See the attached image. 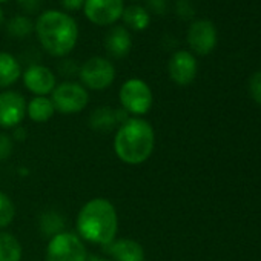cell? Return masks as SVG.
Segmentation results:
<instances>
[{"instance_id":"21","label":"cell","mask_w":261,"mask_h":261,"mask_svg":"<svg viewBox=\"0 0 261 261\" xmlns=\"http://www.w3.org/2000/svg\"><path fill=\"white\" fill-rule=\"evenodd\" d=\"M39 226H40V232L45 237L53 238L65 230V218L56 211H48L42 214Z\"/></svg>"},{"instance_id":"19","label":"cell","mask_w":261,"mask_h":261,"mask_svg":"<svg viewBox=\"0 0 261 261\" xmlns=\"http://www.w3.org/2000/svg\"><path fill=\"white\" fill-rule=\"evenodd\" d=\"M22 256L20 241L13 233L0 230V261H22Z\"/></svg>"},{"instance_id":"10","label":"cell","mask_w":261,"mask_h":261,"mask_svg":"<svg viewBox=\"0 0 261 261\" xmlns=\"http://www.w3.org/2000/svg\"><path fill=\"white\" fill-rule=\"evenodd\" d=\"M22 80L25 88L34 94V97H48L57 86L56 74L51 71V68L45 65H30L22 72Z\"/></svg>"},{"instance_id":"7","label":"cell","mask_w":261,"mask_h":261,"mask_svg":"<svg viewBox=\"0 0 261 261\" xmlns=\"http://www.w3.org/2000/svg\"><path fill=\"white\" fill-rule=\"evenodd\" d=\"M79 77L86 89L105 91L115 80V66L109 59L94 56L82 63Z\"/></svg>"},{"instance_id":"30","label":"cell","mask_w":261,"mask_h":261,"mask_svg":"<svg viewBox=\"0 0 261 261\" xmlns=\"http://www.w3.org/2000/svg\"><path fill=\"white\" fill-rule=\"evenodd\" d=\"M27 136H28L27 129L23 126H17V127L13 129V136L11 137H13L14 142H23L27 139Z\"/></svg>"},{"instance_id":"22","label":"cell","mask_w":261,"mask_h":261,"mask_svg":"<svg viewBox=\"0 0 261 261\" xmlns=\"http://www.w3.org/2000/svg\"><path fill=\"white\" fill-rule=\"evenodd\" d=\"M16 217V206L10 195L0 191V229L8 227Z\"/></svg>"},{"instance_id":"33","label":"cell","mask_w":261,"mask_h":261,"mask_svg":"<svg viewBox=\"0 0 261 261\" xmlns=\"http://www.w3.org/2000/svg\"><path fill=\"white\" fill-rule=\"evenodd\" d=\"M5 2H8V0H0V4H5Z\"/></svg>"},{"instance_id":"4","label":"cell","mask_w":261,"mask_h":261,"mask_svg":"<svg viewBox=\"0 0 261 261\" xmlns=\"http://www.w3.org/2000/svg\"><path fill=\"white\" fill-rule=\"evenodd\" d=\"M118 100L121 109H124L130 117H143L151 111L154 95L151 86L145 80L129 79L120 86Z\"/></svg>"},{"instance_id":"14","label":"cell","mask_w":261,"mask_h":261,"mask_svg":"<svg viewBox=\"0 0 261 261\" xmlns=\"http://www.w3.org/2000/svg\"><path fill=\"white\" fill-rule=\"evenodd\" d=\"M105 49L106 54L112 59H124L133 49V37L127 28L123 25H114L108 30L105 36Z\"/></svg>"},{"instance_id":"1","label":"cell","mask_w":261,"mask_h":261,"mask_svg":"<svg viewBox=\"0 0 261 261\" xmlns=\"http://www.w3.org/2000/svg\"><path fill=\"white\" fill-rule=\"evenodd\" d=\"M34 33L40 46L53 57L69 56L79 42V23L62 10L42 11L34 22Z\"/></svg>"},{"instance_id":"20","label":"cell","mask_w":261,"mask_h":261,"mask_svg":"<svg viewBox=\"0 0 261 261\" xmlns=\"http://www.w3.org/2000/svg\"><path fill=\"white\" fill-rule=\"evenodd\" d=\"M7 33L13 39H27L34 33V22L30 19V16L25 14L13 16L7 23Z\"/></svg>"},{"instance_id":"16","label":"cell","mask_w":261,"mask_h":261,"mask_svg":"<svg viewBox=\"0 0 261 261\" xmlns=\"http://www.w3.org/2000/svg\"><path fill=\"white\" fill-rule=\"evenodd\" d=\"M20 62L7 51H0V89H7L22 77Z\"/></svg>"},{"instance_id":"25","label":"cell","mask_w":261,"mask_h":261,"mask_svg":"<svg viewBox=\"0 0 261 261\" xmlns=\"http://www.w3.org/2000/svg\"><path fill=\"white\" fill-rule=\"evenodd\" d=\"M249 94L258 105H261V71L255 72L250 77V80H249Z\"/></svg>"},{"instance_id":"17","label":"cell","mask_w":261,"mask_h":261,"mask_svg":"<svg viewBox=\"0 0 261 261\" xmlns=\"http://www.w3.org/2000/svg\"><path fill=\"white\" fill-rule=\"evenodd\" d=\"M121 20H123V27L127 28L129 31L142 33L151 25V14L142 5H129L124 7Z\"/></svg>"},{"instance_id":"31","label":"cell","mask_w":261,"mask_h":261,"mask_svg":"<svg viewBox=\"0 0 261 261\" xmlns=\"http://www.w3.org/2000/svg\"><path fill=\"white\" fill-rule=\"evenodd\" d=\"M4 22H5V13H4L2 8H0V27L4 25Z\"/></svg>"},{"instance_id":"2","label":"cell","mask_w":261,"mask_h":261,"mask_svg":"<svg viewBox=\"0 0 261 261\" xmlns=\"http://www.w3.org/2000/svg\"><path fill=\"white\" fill-rule=\"evenodd\" d=\"M155 148V130L142 117H130L115 130L114 152L120 162L139 166L148 162Z\"/></svg>"},{"instance_id":"26","label":"cell","mask_w":261,"mask_h":261,"mask_svg":"<svg viewBox=\"0 0 261 261\" xmlns=\"http://www.w3.org/2000/svg\"><path fill=\"white\" fill-rule=\"evenodd\" d=\"M148 13L162 16L168 11V0H146V7Z\"/></svg>"},{"instance_id":"13","label":"cell","mask_w":261,"mask_h":261,"mask_svg":"<svg viewBox=\"0 0 261 261\" xmlns=\"http://www.w3.org/2000/svg\"><path fill=\"white\" fill-rule=\"evenodd\" d=\"M127 118H130V115L121 108L114 109L111 106H101L91 112L89 127L95 130V133L108 134L111 130L117 129L120 124H123Z\"/></svg>"},{"instance_id":"5","label":"cell","mask_w":261,"mask_h":261,"mask_svg":"<svg viewBox=\"0 0 261 261\" xmlns=\"http://www.w3.org/2000/svg\"><path fill=\"white\" fill-rule=\"evenodd\" d=\"M45 261H88L85 241L77 233L63 230L49 238Z\"/></svg>"},{"instance_id":"15","label":"cell","mask_w":261,"mask_h":261,"mask_svg":"<svg viewBox=\"0 0 261 261\" xmlns=\"http://www.w3.org/2000/svg\"><path fill=\"white\" fill-rule=\"evenodd\" d=\"M103 249L114 261H145L146 258L143 246L133 238L114 240Z\"/></svg>"},{"instance_id":"23","label":"cell","mask_w":261,"mask_h":261,"mask_svg":"<svg viewBox=\"0 0 261 261\" xmlns=\"http://www.w3.org/2000/svg\"><path fill=\"white\" fill-rule=\"evenodd\" d=\"M14 148V140L11 136L2 133L0 134V162H5L11 157Z\"/></svg>"},{"instance_id":"3","label":"cell","mask_w":261,"mask_h":261,"mask_svg":"<svg viewBox=\"0 0 261 261\" xmlns=\"http://www.w3.org/2000/svg\"><path fill=\"white\" fill-rule=\"evenodd\" d=\"M77 235L88 243L106 246L118 232V214L112 201L95 197L86 201L77 215Z\"/></svg>"},{"instance_id":"29","label":"cell","mask_w":261,"mask_h":261,"mask_svg":"<svg viewBox=\"0 0 261 261\" xmlns=\"http://www.w3.org/2000/svg\"><path fill=\"white\" fill-rule=\"evenodd\" d=\"M59 68H60V74L66 77H72L74 74H79V69H80V66H77V63L72 60H63V63Z\"/></svg>"},{"instance_id":"18","label":"cell","mask_w":261,"mask_h":261,"mask_svg":"<svg viewBox=\"0 0 261 261\" xmlns=\"http://www.w3.org/2000/svg\"><path fill=\"white\" fill-rule=\"evenodd\" d=\"M56 114L54 105L49 97H33L27 103V115L34 123H46Z\"/></svg>"},{"instance_id":"11","label":"cell","mask_w":261,"mask_h":261,"mask_svg":"<svg viewBox=\"0 0 261 261\" xmlns=\"http://www.w3.org/2000/svg\"><path fill=\"white\" fill-rule=\"evenodd\" d=\"M218 36L215 25L207 19H200L191 23L188 30V43L191 49L200 56L209 54L217 45Z\"/></svg>"},{"instance_id":"34","label":"cell","mask_w":261,"mask_h":261,"mask_svg":"<svg viewBox=\"0 0 261 261\" xmlns=\"http://www.w3.org/2000/svg\"><path fill=\"white\" fill-rule=\"evenodd\" d=\"M133 2H139V0H133Z\"/></svg>"},{"instance_id":"9","label":"cell","mask_w":261,"mask_h":261,"mask_svg":"<svg viewBox=\"0 0 261 261\" xmlns=\"http://www.w3.org/2000/svg\"><path fill=\"white\" fill-rule=\"evenodd\" d=\"M27 117L25 97L11 89L0 92V127L14 129L22 124Z\"/></svg>"},{"instance_id":"32","label":"cell","mask_w":261,"mask_h":261,"mask_svg":"<svg viewBox=\"0 0 261 261\" xmlns=\"http://www.w3.org/2000/svg\"><path fill=\"white\" fill-rule=\"evenodd\" d=\"M88 261H111V259H108V258H100V256H92V258H89Z\"/></svg>"},{"instance_id":"28","label":"cell","mask_w":261,"mask_h":261,"mask_svg":"<svg viewBox=\"0 0 261 261\" xmlns=\"http://www.w3.org/2000/svg\"><path fill=\"white\" fill-rule=\"evenodd\" d=\"M60 7L63 8L62 11L65 13H77V11H82L83 10V5H85V0H59Z\"/></svg>"},{"instance_id":"12","label":"cell","mask_w":261,"mask_h":261,"mask_svg":"<svg viewBox=\"0 0 261 261\" xmlns=\"http://www.w3.org/2000/svg\"><path fill=\"white\" fill-rule=\"evenodd\" d=\"M197 71H198V65L192 53L180 49L171 56L168 63V72L174 83L180 86H186L192 83L197 75Z\"/></svg>"},{"instance_id":"8","label":"cell","mask_w":261,"mask_h":261,"mask_svg":"<svg viewBox=\"0 0 261 261\" xmlns=\"http://www.w3.org/2000/svg\"><path fill=\"white\" fill-rule=\"evenodd\" d=\"M85 17L97 27H114L121 20L124 0H85Z\"/></svg>"},{"instance_id":"6","label":"cell","mask_w":261,"mask_h":261,"mask_svg":"<svg viewBox=\"0 0 261 261\" xmlns=\"http://www.w3.org/2000/svg\"><path fill=\"white\" fill-rule=\"evenodd\" d=\"M51 101L56 112L63 115H72L82 112L89 103L88 89L77 82H62L51 92Z\"/></svg>"},{"instance_id":"27","label":"cell","mask_w":261,"mask_h":261,"mask_svg":"<svg viewBox=\"0 0 261 261\" xmlns=\"http://www.w3.org/2000/svg\"><path fill=\"white\" fill-rule=\"evenodd\" d=\"M175 11L181 19H191L194 16V7L189 0H177Z\"/></svg>"},{"instance_id":"24","label":"cell","mask_w":261,"mask_h":261,"mask_svg":"<svg viewBox=\"0 0 261 261\" xmlns=\"http://www.w3.org/2000/svg\"><path fill=\"white\" fill-rule=\"evenodd\" d=\"M17 5L22 8L25 16L39 14L43 8V0H17Z\"/></svg>"}]
</instances>
